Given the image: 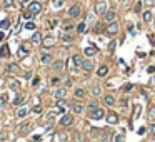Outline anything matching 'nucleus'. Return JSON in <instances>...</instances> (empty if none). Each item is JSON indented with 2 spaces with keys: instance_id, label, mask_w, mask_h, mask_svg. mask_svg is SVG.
<instances>
[{
  "instance_id": "nucleus-1",
  "label": "nucleus",
  "mask_w": 155,
  "mask_h": 142,
  "mask_svg": "<svg viewBox=\"0 0 155 142\" xmlns=\"http://www.w3.org/2000/svg\"><path fill=\"white\" fill-rule=\"evenodd\" d=\"M27 10H29L30 13H33V15H37V13H40V10H42V3L40 2H30L29 7H27Z\"/></svg>"
},
{
  "instance_id": "nucleus-2",
  "label": "nucleus",
  "mask_w": 155,
  "mask_h": 142,
  "mask_svg": "<svg viewBox=\"0 0 155 142\" xmlns=\"http://www.w3.org/2000/svg\"><path fill=\"white\" fill-rule=\"evenodd\" d=\"M105 12H107V2L105 0L97 2V3H95V13H97V15H105Z\"/></svg>"
},
{
  "instance_id": "nucleus-3",
  "label": "nucleus",
  "mask_w": 155,
  "mask_h": 142,
  "mask_svg": "<svg viewBox=\"0 0 155 142\" xmlns=\"http://www.w3.org/2000/svg\"><path fill=\"white\" fill-rule=\"evenodd\" d=\"M72 124H73V115H72V114H63L62 119H60V125H62V127H68V125H72Z\"/></svg>"
},
{
  "instance_id": "nucleus-4",
  "label": "nucleus",
  "mask_w": 155,
  "mask_h": 142,
  "mask_svg": "<svg viewBox=\"0 0 155 142\" xmlns=\"http://www.w3.org/2000/svg\"><path fill=\"white\" fill-rule=\"evenodd\" d=\"M105 117V110L104 109H95L94 112H90V119H94V120H100V119H104Z\"/></svg>"
},
{
  "instance_id": "nucleus-5",
  "label": "nucleus",
  "mask_w": 155,
  "mask_h": 142,
  "mask_svg": "<svg viewBox=\"0 0 155 142\" xmlns=\"http://www.w3.org/2000/svg\"><path fill=\"white\" fill-rule=\"evenodd\" d=\"M118 24H117V22H112V24H108V25H107V28H105V34L107 35H115L117 32H118Z\"/></svg>"
},
{
  "instance_id": "nucleus-6",
  "label": "nucleus",
  "mask_w": 155,
  "mask_h": 142,
  "mask_svg": "<svg viewBox=\"0 0 155 142\" xmlns=\"http://www.w3.org/2000/svg\"><path fill=\"white\" fill-rule=\"evenodd\" d=\"M53 97H55L57 100L65 99V97H67V89H65V87H60V89H57V90H55V94H53Z\"/></svg>"
},
{
  "instance_id": "nucleus-7",
  "label": "nucleus",
  "mask_w": 155,
  "mask_h": 142,
  "mask_svg": "<svg viewBox=\"0 0 155 142\" xmlns=\"http://www.w3.org/2000/svg\"><path fill=\"white\" fill-rule=\"evenodd\" d=\"M80 67H82L85 72H92V70H94V62H92L90 59H84V62H82Z\"/></svg>"
},
{
  "instance_id": "nucleus-8",
  "label": "nucleus",
  "mask_w": 155,
  "mask_h": 142,
  "mask_svg": "<svg viewBox=\"0 0 155 142\" xmlns=\"http://www.w3.org/2000/svg\"><path fill=\"white\" fill-rule=\"evenodd\" d=\"M107 124H110V125L118 124V115H117L115 112H108L107 114Z\"/></svg>"
},
{
  "instance_id": "nucleus-9",
  "label": "nucleus",
  "mask_w": 155,
  "mask_h": 142,
  "mask_svg": "<svg viewBox=\"0 0 155 142\" xmlns=\"http://www.w3.org/2000/svg\"><path fill=\"white\" fill-rule=\"evenodd\" d=\"M80 15V7L78 5H72L70 9H68V17H72V19H75Z\"/></svg>"
},
{
  "instance_id": "nucleus-10",
  "label": "nucleus",
  "mask_w": 155,
  "mask_h": 142,
  "mask_svg": "<svg viewBox=\"0 0 155 142\" xmlns=\"http://www.w3.org/2000/svg\"><path fill=\"white\" fill-rule=\"evenodd\" d=\"M63 69H65V64H63L62 60H55V62L52 64V70H53V72H62Z\"/></svg>"
},
{
  "instance_id": "nucleus-11",
  "label": "nucleus",
  "mask_w": 155,
  "mask_h": 142,
  "mask_svg": "<svg viewBox=\"0 0 155 142\" xmlns=\"http://www.w3.org/2000/svg\"><path fill=\"white\" fill-rule=\"evenodd\" d=\"M53 44H55V38L50 37V35H49V37H43V38H42V45H43L45 48H50Z\"/></svg>"
},
{
  "instance_id": "nucleus-12",
  "label": "nucleus",
  "mask_w": 155,
  "mask_h": 142,
  "mask_svg": "<svg viewBox=\"0 0 155 142\" xmlns=\"http://www.w3.org/2000/svg\"><path fill=\"white\" fill-rule=\"evenodd\" d=\"M115 17H117V13L114 12V10H107V12H105V17H104V19H105L107 22H110V24H112V22L115 20Z\"/></svg>"
},
{
  "instance_id": "nucleus-13",
  "label": "nucleus",
  "mask_w": 155,
  "mask_h": 142,
  "mask_svg": "<svg viewBox=\"0 0 155 142\" xmlns=\"http://www.w3.org/2000/svg\"><path fill=\"white\" fill-rule=\"evenodd\" d=\"M17 55H19L20 59H23L25 55H29V48L25 47V45H20V47H19V52H17Z\"/></svg>"
},
{
  "instance_id": "nucleus-14",
  "label": "nucleus",
  "mask_w": 155,
  "mask_h": 142,
  "mask_svg": "<svg viewBox=\"0 0 155 142\" xmlns=\"http://www.w3.org/2000/svg\"><path fill=\"white\" fill-rule=\"evenodd\" d=\"M9 55H10L9 45H7V44H3V45L0 47V57H9Z\"/></svg>"
},
{
  "instance_id": "nucleus-15",
  "label": "nucleus",
  "mask_w": 155,
  "mask_h": 142,
  "mask_svg": "<svg viewBox=\"0 0 155 142\" xmlns=\"http://www.w3.org/2000/svg\"><path fill=\"white\" fill-rule=\"evenodd\" d=\"M72 110H73L75 114L84 112V105H82V104H78V102H73V104H72Z\"/></svg>"
},
{
  "instance_id": "nucleus-16",
  "label": "nucleus",
  "mask_w": 155,
  "mask_h": 142,
  "mask_svg": "<svg viewBox=\"0 0 155 142\" xmlns=\"http://www.w3.org/2000/svg\"><path fill=\"white\" fill-rule=\"evenodd\" d=\"M40 62H42V64H50V62H52V55H50V54H42V55H40Z\"/></svg>"
},
{
  "instance_id": "nucleus-17",
  "label": "nucleus",
  "mask_w": 155,
  "mask_h": 142,
  "mask_svg": "<svg viewBox=\"0 0 155 142\" xmlns=\"http://www.w3.org/2000/svg\"><path fill=\"white\" fill-rule=\"evenodd\" d=\"M23 102H25V97H23L22 94L15 95V99H13V104H15V105H22Z\"/></svg>"
},
{
  "instance_id": "nucleus-18",
  "label": "nucleus",
  "mask_w": 155,
  "mask_h": 142,
  "mask_svg": "<svg viewBox=\"0 0 155 142\" xmlns=\"http://www.w3.org/2000/svg\"><path fill=\"white\" fill-rule=\"evenodd\" d=\"M42 34H40V32H35V34H33V35H32V44H40V42H42Z\"/></svg>"
},
{
  "instance_id": "nucleus-19",
  "label": "nucleus",
  "mask_w": 155,
  "mask_h": 142,
  "mask_svg": "<svg viewBox=\"0 0 155 142\" xmlns=\"http://www.w3.org/2000/svg\"><path fill=\"white\" fill-rule=\"evenodd\" d=\"M107 74H108V67H107V65H102V67H100V69L97 70V75H98V77H105Z\"/></svg>"
},
{
  "instance_id": "nucleus-20",
  "label": "nucleus",
  "mask_w": 155,
  "mask_h": 142,
  "mask_svg": "<svg viewBox=\"0 0 155 142\" xmlns=\"http://www.w3.org/2000/svg\"><path fill=\"white\" fill-rule=\"evenodd\" d=\"M27 114H29V109H27V107H20L19 112H17V117L23 119V117H27Z\"/></svg>"
},
{
  "instance_id": "nucleus-21",
  "label": "nucleus",
  "mask_w": 155,
  "mask_h": 142,
  "mask_svg": "<svg viewBox=\"0 0 155 142\" xmlns=\"http://www.w3.org/2000/svg\"><path fill=\"white\" fill-rule=\"evenodd\" d=\"M97 54V47H87L85 48V55L87 57H94Z\"/></svg>"
},
{
  "instance_id": "nucleus-22",
  "label": "nucleus",
  "mask_w": 155,
  "mask_h": 142,
  "mask_svg": "<svg viewBox=\"0 0 155 142\" xmlns=\"http://www.w3.org/2000/svg\"><path fill=\"white\" fill-rule=\"evenodd\" d=\"M104 102H105L107 105H114L115 104V99H114V95H105V97H104Z\"/></svg>"
},
{
  "instance_id": "nucleus-23",
  "label": "nucleus",
  "mask_w": 155,
  "mask_h": 142,
  "mask_svg": "<svg viewBox=\"0 0 155 142\" xmlns=\"http://www.w3.org/2000/svg\"><path fill=\"white\" fill-rule=\"evenodd\" d=\"M152 19H154L152 12H150V10H145V12H144V22H152Z\"/></svg>"
},
{
  "instance_id": "nucleus-24",
  "label": "nucleus",
  "mask_w": 155,
  "mask_h": 142,
  "mask_svg": "<svg viewBox=\"0 0 155 142\" xmlns=\"http://www.w3.org/2000/svg\"><path fill=\"white\" fill-rule=\"evenodd\" d=\"M72 62H73V65H82L84 59H82L80 55H73V57H72Z\"/></svg>"
},
{
  "instance_id": "nucleus-25",
  "label": "nucleus",
  "mask_w": 155,
  "mask_h": 142,
  "mask_svg": "<svg viewBox=\"0 0 155 142\" xmlns=\"http://www.w3.org/2000/svg\"><path fill=\"white\" fill-rule=\"evenodd\" d=\"M7 70H9V72H13V74H17V72H19V65H17V64H10V65L7 67Z\"/></svg>"
},
{
  "instance_id": "nucleus-26",
  "label": "nucleus",
  "mask_w": 155,
  "mask_h": 142,
  "mask_svg": "<svg viewBox=\"0 0 155 142\" xmlns=\"http://www.w3.org/2000/svg\"><path fill=\"white\" fill-rule=\"evenodd\" d=\"M75 97H77V99H84V97H85V90H84V89H77V90H75Z\"/></svg>"
},
{
  "instance_id": "nucleus-27",
  "label": "nucleus",
  "mask_w": 155,
  "mask_h": 142,
  "mask_svg": "<svg viewBox=\"0 0 155 142\" xmlns=\"http://www.w3.org/2000/svg\"><path fill=\"white\" fill-rule=\"evenodd\" d=\"M95 109H98V104L95 102V100H94V102H90V104L87 105V110H90V112H94Z\"/></svg>"
},
{
  "instance_id": "nucleus-28",
  "label": "nucleus",
  "mask_w": 155,
  "mask_h": 142,
  "mask_svg": "<svg viewBox=\"0 0 155 142\" xmlns=\"http://www.w3.org/2000/svg\"><path fill=\"white\" fill-rule=\"evenodd\" d=\"M2 5H3L5 9H12V7H13V0H3Z\"/></svg>"
},
{
  "instance_id": "nucleus-29",
  "label": "nucleus",
  "mask_w": 155,
  "mask_h": 142,
  "mask_svg": "<svg viewBox=\"0 0 155 142\" xmlns=\"http://www.w3.org/2000/svg\"><path fill=\"white\" fill-rule=\"evenodd\" d=\"M62 40H63V42H72V40H73V35H72V34H63V35H62Z\"/></svg>"
},
{
  "instance_id": "nucleus-30",
  "label": "nucleus",
  "mask_w": 155,
  "mask_h": 142,
  "mask_svg": "<svg viewBox=\"0 0 155 142\" xmlns=\"http://www.w3.org/2000/svg\"><path fill=\"white\" fill-rule=\"evenodd\" d=\"M7 102H9V95H7V94H2V95H0V104L5 105Z\"/></svg>"
},
{
  "instance_id": "nucleus-31",
  "label": "nucleus",
  "mask_w": 155,
  "mask_h": 142,
  "mask_svg": "<svg viewBox=\"0 0 155 142\" xmlns=\"http://www.w3.org/2000/svg\"><path fill=\"white\" fill-rule=\"evenodd\" d=\"M112 141H114V137H112L110 134H105V135L100 139V142H112Z\"/></svg>"
},
{
  "instance_id": "nucleus-32",
  "label": "nucleus",
  "mask_w": 155,
  "mask_h": 142,
  "mask_svg": "<svg viewBox=\"0 0 155 142\" xmlns=\"http://www.w3.org/2000/svg\"><path fill=\"white\" fill-rule=\"evenodd\" d=\"M10 27V22L7 19L5 20H2V24H0V28H2V30H5V28H9Z\"/></svg>"
},
{
  "instance_id": "nucleus-33",
  "label": "nucleus",
  "mask_w": 155,
  "mask_h": 142,
  "mask_svg": "<svg viewBox=\"0 0 155 142\" xmlns=\"http://www.w3.org/2000/svg\"><path fill=\"white\" fill-rule=\"evenodd\" d=\"M92 94H94V95H95V97H97V95H100V94H102V89H100L98 85H95V87L92 89Z\"/></svg>"
},
{
  "instance_id": "nucleus-34",
  "label": "nucleus",
  "mask_w": 155,
  "mask_h": 142,
  "mask_svg": "<svg viewBox=\"0 0 155 142\" xmlns=\"http://www.w3.org/2000/svg\"><path fill=\"white\" fill-rule=\"evenodd\" d=\"M63 2H65V0H53V7H55V9H60V7L63 5Z\"/></svg>"
},
{
  "instance_id": "nucleus-35",
  "label": "nucleus",
  "mask_w": 155,
  "mask_h": 142,
  "mask_svg": "<svg viewBox=\"0 0 155 142\" xmlns=\"http://www.w3.org/2000/svg\"><path fill=\"white\" fill-rule=\"evenodd\" d=\"M148 119H150V120H155V107H152V109L148 110Z\"/></svg>"
},
{
  "instance_id": "nucleus-36",
  "label": "nucleus",
  "mask_w": 155,
  "mask_h": 142,
  "mask_svg": "<svg viewBox=\"0 0 155 142\" xmlns=\"http://www.w3.org/2000/svg\"><path fill=\"white\" fill-rule=\"evenodd\" d=\"M32 112H33V114H42V105H35V107H32Z\"/></svg>"
},
{
  "instance_id": "nucleus-37",
  "label": "nucleus",
  "mask_w": 155,
  "mask_h": 142,
  "mask_svg": "<svg viewBox=\"0 0 155 142\" xmlns=\"http://www.w3.org/2000/svg\"><path fill=\"white\" fill-rule=\"evenodd\" d=\"M25 28H27V30H35V24H33V22H27V24H25Z\"/></svg>"
},
{
  "instance_id": "nucleus-38",
  "label": "nucleus",
  "mask_w": 155,
  "mask_h": 142,
  "mask_svg": "<svg viewBox=\"0 0 155 142\" xmlns=\"http://www.w3.org/2000/svg\"><path fill=\"white\" fill-rule=\"evenodd\" d=\"M114 141H115V142H125V139H124V135H122V134H117Z\"/></svg>"
},
{
  "instance_id": "nucleus-39",
  "label": "nucleus",
  "mask_w": 155,
  "mask_h": 142,
  "mask_svg": "<svg viewBox=\"0 0 155 142\" xmlns=\"http://www.w3.org/2000/svg\"><path fill=\"white\" fill-rule=\"evenodd\" d=\"M57 137H58V141H60V142H67V141H68V139H67V135H65V134H58Z\"/></svg>"
},
{
  "instance_id": "nucleus-40",
  "label": "nucleus",
  "mask_w": 155,
  "mask_h": 142,
  "mask_svg": "<svg viewBox=\"0 0 155 142\" xmlns=\"http://www.w3.org/2000/svg\"><path fill=\"white\" fill-rule=\"evenodd\" d=\"M77 32H85V24H84V22L77 25Z\"/></svg>"
},
{
  "instance_id": "nucleus-41",
  "label": "nucleus",
  "mask_w": 155,
  "mask_h": 142,
  "mask_svg": "<svg viewBox=\"0 0 155 142\" xmlns=\"http://www.w3.org/2000/svg\"><path fill=\"white\" fill-rule=\"evenodd\" d=\"M10 89H12V90H17V89H19V82H10Z\"/></svg>"
},
{
  "instance_id": "nucleus-42",
  "label": "nucleus",
  "mask_w": 155,
  "mask_h": 142,
  "mask_svg": "<svg viewBox=\"0 0 155 142\" xmlns=\"http://www.w3.org/2000/svg\"><path fill=\"white\" fill-rule=\"evenodd\" d=\"M144 3H145V5H148V7H154V5H155V0H144Z\"/></svg>"
},
{
  "instance_id": "nucleus-43",
  "label": "nucleus",
  "mask_w": 155,
  "mask_h": 142,
  "mask_svg": "<svg viewBox=\"0 0 155 142\" xmlns=\"http://www.w3.org/2000/svg\"><path fill=\"white\" fill-rule=\"evenodd\" d=\"M32 17H33V13H30L29 10H27V12L23 13V19H27V20H30V19H32Z\"/></svg>"
},
{
  "instance_id": "nucleus-44",
  "label": "nucleus",
  "mask_w": 155,
  "mask_h": 142,
  "mask_svg": "<svg viewBox=\"0 0 155 142\" xmlns=\"http://www.w3.org/2000/svg\"><path fill=\"white\" fill-rule=\"evenodd\" d=\"M30 129H32V124H29V125H25V127H22V132L25 134V132H29Z\"/></svg>"
},
{
  "instance_id": "nucleus-45",
  "label": "nucleus",
  "mask_w": 155,
  "mask_h": 142,
  "mask_svg": "<svg viewBox=\"0 0 155 142\" xmlns=\"http://www.w3.org/2000/svg\"><path fill=\"white\" fill-rule=\"evenodd\" d=\"M147 72H148V74H155V65H150L147 69Z\"/></svg>"
},
{
  "instance_id": "nucleus-46",
  "label": "nucleus",
  "mask_w": 155,
  "mask_h": 142,
  "mask_svg": "<svg viewBox=\"0 0 155 142\" xmlns=\"http://www.w3.org/2000/svg\"><path fill=\"white\" fill-rule=\"evenodd\" d=\"M40 139H42V135H39V134H37V135H33V137H32V141H33V142H39Z\"/></svg>"
},
{
  "instance_id": "nucleus-47",
  "label": "nucleus",
  "mask_w": 155,
  "mask_h": 142,
  "mask_svg": "<svg viewBox=\"0 0 155 142\" xmlns=\"http://www.w3.org/2000/svg\"><path fill=\"white\" fill-rule=\"evenodd\" d=\"M7 139V134H3V132H0V142H3Z\"/></svg>"
},
{
  "instance_id": "nucleus-48",
  "label": "nucleus",
  "mask_w": 155,
  "mask_h": 142,
  "mask_svg": "<svg viewBox=\"0 0 155 142\" xmlns=\"http://www.w3.org/2000/svg\"><path fill=\"white\" fill-rule=\"evenodd\" d=\"M39 82H40V79H39V77H35V79H33V82H32V85H35V87H37Z\"/></svg>"
},
{
  "instance_id": "nucleus-49",
  "label": "nucleus",
  "mask_w": 155,
  "mask_h": 142,
  "mask_svg": "<svg viewBox=\"0 0 155 142\" xmlns=\"http://www.w3.org/2000/svg\"><path fill=\"white\" fill-rule=\"evenodd\" d=\"M150 134H152V135H155V124H152V125H150Z\"/></svg>"
},
{
  "instance_id": "nucleus-50",
  "label": "nucleus",
  "mask_w": 155,
  "mask_h": 142,
  "mask_svg": "<svg viewBox=\"0 0 155 142\" xmlns=\"http://www.w3.org/2000/svg\"><path fill=\"white\" fill-rule=\"evenodd\" d=\"M140 9H142V3L138 2V3H137V5H135V12H140Z\"/></svg>"
},
{
  "instance_id": "nucleus-51",
  "label": "nucleus",
  "mask_w": 155,
  "mask_h": 142,
  "mask_svg": "<svg viewBox=\"0 0 155 142\" xmlns=\"http://www.w3.org/2000/svg\"><path fill=\"white\" fill-rule=\"evenodd\" d=\"M30 77H32V72H30V70H27V72H25V79H30Z\"/></svg>"
},
{
  "instance_id": "nucleus-52",
  "label": "nucleus",
  "mask_w": 155,
  "mask_h": 142,
  "mask_svg": "<svg viewBox=\"0 0 155 142\" xmlns=\"http://www.w3.org/2000/svg\"><path fill=\"white\" fill-rule=\"evenodd\" d=\"M27 2H29V0H19V3H22V5H23V3H27Z\"/></svg>"
},
{
  "instance_id": "nucleus-53",
  "label": "nucleus",
  "mask_w": 155,
  "mask_h": 142,
  "mask_svg": "<svg viewBox=\"0 0 155 142\" xmlns=\"http://www.w3.org/2000/svg\"><path fill=\"white\" fill-rule=\"evenodd\" d=\"M154 84H155V75H154Z\"/></svg>"
},
{
  "instance_id": "nucleus-54",
  "label": "nucleus",
  "mask_w": 155,
  "mask_h": 142,
  "mask_svg": "<svg viewBox=\"0 0 155 142\" xmlns=\"http://www.w3.org/2000/svg\"><path fill=\"white\" fill-rule=\"evenodd\" d=\"M154 45H155V40H154Z\"/></svg>"
}]
</instances>
